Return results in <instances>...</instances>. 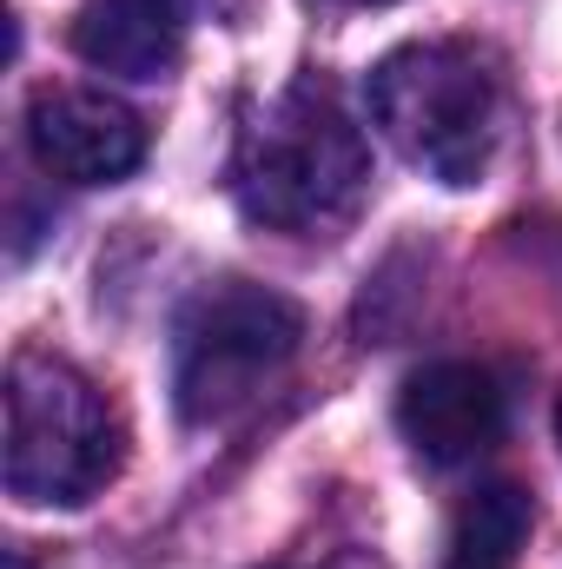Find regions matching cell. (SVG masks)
Wrapping results in <instances>:
<instances>
[{
	"instance_id": "6da1fadb",
	"label": "cell",
	"mask_w": 562,
	"mask_h": 569,
	"mask_svg": "<svg viewBox=\"0 0 562 569\" xmlns=\"http://www.w3.org/2000/svg\"><path fill=\"white\" fill-rule=\"evenodd\" d=\"M364 186H371V146L324 80H291L239 127L232 199L245 206V219L272 232L311 239L344 226Z\"/></svg>"
},
{
	"instance_id": "7a4b0ae2",
	"label": "cell",
	"mask_w": 562,
	"mask_h": 569,
	"mask_svg": "<svg viewBox=\"0 0 562 569\" xmlns=\"http://www.w3.org/2000/svg\"><path fill=\"white\" fill-rule=\"evenodd\" d=\"M378 133L436 186H476L503 140V80L476 40H411L364 80Z\"/></svg>"
},
{
	"instance_id": "3957f363",
	"label": "cell",
	"mask_w": 562,
	"mask_h": 569,
	"mask_svg": "<svg viewBox=\"0 0 562 569\" xmlns=\"http://www.w3.org/2000/svg\"><path fill=\"white\" fill-rule=\"evenodd\" d=\"M127 463V430L107 391L53 358L20 351L7 365V490L20 503H93Z\"/></svg>"
},
{
	"instance_id": "277c9868",
	"label": "cell",
	"mask_w": 562,
	"mask_h": 569,
	"mask_svg": "<svg viewBox=\"0 0 562 569\" xmlns=\"http://www.w3.org/2000/svg\"><path fill=\"white\" fill-rule=\"evenodd\" d=\"M304 345V311L252 279L205 284L172 331V398L185 425H219L245 411Z\"/></svg>"
},
{
	"instance_id": "5b68a950",
	"label": "cell",
	"mask_w": 562,
	"mask_h": 569,
	"mask_svg": "<svg viewBox=\"0 0 562 569\" xmlns=\"http://www.w3.org/2000/svg\"><path fill=\"white\" fill-rule=\"evenodd\" d=\"M27 146L67 186H113L145 159V127L100 87H33L27 100Z\"/></svg>"
},
{
	"instance_id": "8992f818",
	"label": "cell",
	"mask_w": 562,
	"mask_h": 569,
	"mask_svg": "<svg viewBox=\"0 0 562 569\" xmlns=\"http://www.w3.org/2000/svg\"><path fill=\"white\" fill-rule=\"evenodd\" d=\"M503 425H510V398H503V385H496L483 365H470V358H443V365L411 371V385H404V398H398V430H404V443L418 450L423 463H436V470L496 450V443H503Z\"/></svg>"
},
{
	"instance_id": "52a82bcc",
	"label": "cell",
	"mask_w": 562,
	"mask_h": 569,
	"mask_svg": "<svg viewBox=\"0 0 562 569\" xmlns=\"http://www.w3.org/2000/svg\"><path fill=\"white\" fill-rule=\"evenodd\" d=\"M192 0H80L73 53L120 80H165L185 53Z\"/></svg>"
},
{
	"instance_id": "ba28073f",
	"label": "cell",
	"mask_w": 562,
	"mask_h": 569,
	"mask_svg": "<svg viewBox=\"0 0 562 569\" xmlns=\"http://www.w3.org/2000/svg\"><path fill=\"white\" fill-rule=\"evenodd\" d=\"M530 537V497L516 483H483L463 510H456V537H450V569H503Z\"/></svg>"
},
{
	"instance_id": "9c48e42d",
	"label": "cell",
	"mask_w": 562,
	"mask_h": 569,
	"mask_svg": "<svg viewBox=\"0 0 562 569\" xmlns=\"http://www.w3.org/2000/svg\"><path fill=\"white\" fill-rule=\"evenodd\" d=\"M7 569H33V563H27V557H20V550H13V557H7Z\"/></svg>"
},
{
	"instance_id": "30bf717a",
	"label": "cell",
	"mask_w": 562,
	"mask_h": 569,
	"mask_svg": "<svg viewBox=\"0 0 562 569\" xmlns=\"http://www.w3.org/2000/svg\"><path fill=\"white\" fill-rule=\"evenodd\" d=\"M556 437H562V398H556Z\"/></svg>"
}]
</instances>
